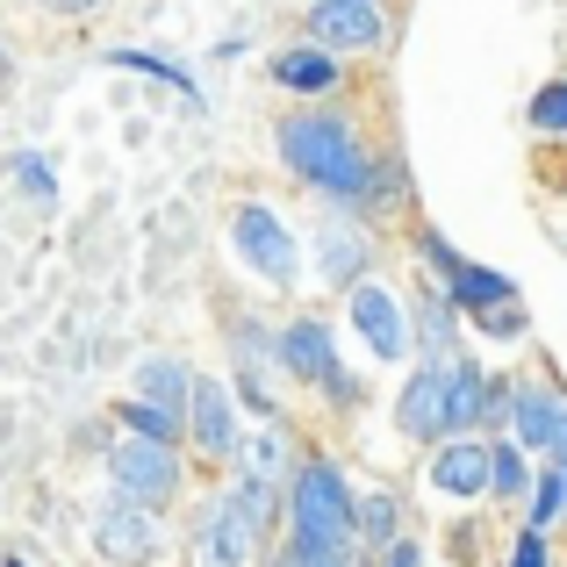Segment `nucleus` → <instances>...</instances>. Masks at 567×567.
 <instances>
[{
  "label": "nucleus",
  "instance_id": "nucleus-33",
  "mask_svg": "<svg viewBox=\"0 0 567 567\" xmlns=\"http://www.w3.org/2000/svg\"><path fill=\"white\" fill-rule=\"evenodd\" d=\"M8 567H29V560H8Z\"/></svg>",
  "mask_w": 567,
  "mask_h": 567
},
{
  "label": "nucleus",
  "instance_id": "nucleus-26",
  "mask_svg": "<svg viewBox=\"0 0 567 567\" xmlns=\"http://www.w3.org/2000/svg\"><path fill=\"white\" fill-rule=\"evenodd\" d=\"M474 323H482L488 338H525V309H517V302H503V309H482Z\"/></svg>",
  "mask_w": 567,
  "mask_h": 567
},
{
  "label": "nucleus",
  "instance_id": "nucleus-14",
  "mask_svg": "<svg viewBox=\"0 0 567 567\" xmlns=\"http://www.w3.org/2000/svg\"><path fill=\"white\" fill-rule=\"evenodd\" d=\"M560 388L554 381H511V424H517V439L532 445V453H546L554 445V431H560Z\"/></svg>",
  "mask_w": 567,
  "mask_h": 567
},
{
  "label": "nucleus",
  "instance_id": "nucleus-21",
  "mask_svg": "<svg viewBox=\"0 0 567 567\" xmlns=\"http://www.w3.org/2000/svg\"><path fill=\"white\" fill-rule=\"evenodd\" d=\"M395 532H402V503L388 496V488H381V496H352V546H360V539L388 546Z\"/></svg>",
  "mask_w": 567,
  "mask_h": 567
},
{
  "label": "nucleus",
  "instance_id": "nucleus-2",
  "mask_svg": "<svg viewBox=\"0 0 567 567\" xmlns=\"http://www.w3.org/2000/svg\"><path fill=\"white\" fill-rule=\"evenodd\" d=\"M266 525H274V496L251 482H230L194 525V567H251Z\"/></svg>",
  "mask_w": 567,
  "mask_h": 567
},
{
  "label": "nucleus",
  "instance_id": "nucleus-22",
  "mask_svg": "<svg viewBox=\"0 0 567 567\" xmlns=\"http://www.w3.org/2000/svg\"><path fill=\"white\" fill-rule=\"evenodd\" d=\"M525 488H532V474H525V445H517V439H496V445H488V496L517 503Z\"/></svg>",
  "mask_w": 567,
  "mask_h": 567
},
{
  "label": "nucleus",
  "instance_id": "nucleus-12",
  "mask_svg": "<svg viewBox=\"0 0 567 567\" xmlns=\"http://www.w3.org/2000/svg\"><path fill=\"white\" fill-rule=\"evenodd\" d=\"M445 367H453V360H445ZM445 367L424 360V367L410 374V388L395 395V424L410 431V439H424V445L445 439Z\"/></svg>",
  "mask_w": 567,
  "mask_h": 567
},
{
  "label": "nucleus",
  "instance_id": "nucleus-32",
  "mask_svg": "<svg viewBox=\"0 0 567 567\" xmlns=\"http://www.w3.org/2000/svg\"><path fill=\"white\" fill-rule=\"evenodd\" d=\"M0 72H8V51H0Z\"/></svg>",
  "mask_w": 567,
  "mask_h": 567
},
{
  "label": "nucleus",
  "instance_id": "nucleus-24",
  "mask_svg": "<svg viewBox=\"0 0 567 567\" xmlns=\"http://www.w3.org/2000/svg\"><path fill=\"white\" fill-rule=\"evenodd\" d=\"M123 72H152V80H166V86H181V94H194V72L187 65H173V58H152V51H109Z\"/></svg>",
  "mask_w": 567,
  "mask_h": 567
},
{
  "label": "nucleus",
  "instance_id": "nucleus-20",
  "mask_svg": "<svg viewBox=\"0 0 567 567\" xmlns=\"http://www.w3.org/2000/svg\"><path fill=\"white\" fill-rule=\"evenodd\" d=\"M187 388H194V374L181 360H152L144 367V381H137V402H152V410H166V416H181L187 424Z\"/></svg>",
  "mask_w": 567,
  "mask_h": 567
},
{
  "label": "nucleus",
  "instance_id": "nucleus-5",
  "mask_svg": "<svg viewBox=\"0 0 567 567\" xmlns=\"http://www.w3.org/2000/svg\"><path fill=\"white\" fill-rule=\"evenodd\" d=\"M181 445H144V439H115L109 453V482L123 503H137V511H166L173 496H181Z\"/></svg>",
  "mask_w": 567,
  "mask_h": 567
},
{
  "label": "nucleus",
  "instance_id": "nucleus-15",
  "mask_svg": "<svg viewBox=\"0 0 567 567\" xmlns=\"http://www.w3.org/2000/svg\"><path fill=\"white\" fill-rule=\"evenodd\" d=\"M439 280H445V302H453V309H474V317H482V309L517 302V280L496 274V266H474V259H453Z\"/></svg>",
  "mask_w": 567,
  "mask_h": 567
},
{
  "label": "nucleus",
  "instance_id": "nucleus-6",
  "mask_svg": "<svg viewBox=\"0 0 567 567\" xmlns=\"http://www.w3.org/2000/svg\"><path fill=\"white\" fill-rule=\"evenodd\" d=\"M274 360H280V374H295L309 388H331L338 402H352V374H346V360H338V338H331L323 317H295L288 331L274 338Z\"/></svg>",
  "mask_w": 567,
  "mask_h": 567
},
{
  "label": "nucleus",
  "instance_id": "nucleus-10",
  "mask_svg": "<svg viewBox=\"0 0 567 567\" xmlns=\"http://www.w3.org/2000/svg\"><path fill=\"white\" fill-rule=\"evenodd\" d=\"M309 43L331 58L346 51H381L388 43V22L381 8H346V0H309Z\"/></svg>",
  "mask_w": 567,
  "mask_h": 567
},
{
  "label": "nucleus",
  "instance_id": "nucleus-23",
  "mask_svg": "<svg viewBox=\"0 0 567 567\" xmlns=\"http://www.w3.org/2000/svg\"><path fill=\"white\" fill-rule=\"evenodd\" d=\"M274 567H360V546H331V539H288V554Z\"/></svg>",
  "mask_w": 567,
  "mask_h": 567
},
{
  "label": "nucleus",
  "instance_id": "nucleus-27",
  "mask_svg": "<svg viewBox=\"0 0 567 567\" xmlns=\"http://www.w3.org/2000/svg\"><path fill=\"white\" fill-rule=\"evenodd\" d=\"M14 166H22V187H29V194H43V202H51V187H58V181H51V158H43V152H22Z\"/></svg>",
  "mask_w": 567,
  "mask_h": 567
},
{
  "label": "nucleus",
  "instance_id": "nucleus-4",
  "mask_svg": "<svg viewBox=\"0 0 567 567\" xmlns=\"http://www.w3.org/2000/svg\"><path fill=\"white\" fill-rule=\"evenodd\" d=\"M230 251L266 280V288H295V280H302V245H295L288 216L266 208V202H245L230 216Z\"/></svg>",
  "mask_w": 567,
  "mask_h": 567
},
{
  "label": "nucleus",
  "instance_id": "nucleus-11",
  "mask_svg": "<svg viewBox=\"0 0 567 567\" xmlns=\"http://www.w3.org/2000/svg\"><path fill=\"white\" fill-rule=\"evenodd\" d=\"M431 488L453 496V503L488 496V439H439V453H431Z\"/></svg>",
  "mask_w": 567,
  "mask_h": 567
},
{
  "label": "nucleus",
  "instance_id": "nucleus-9",
  "mask_svg": "<svg viewBox=\"0 0 567 567\" xmlns=\"http://www.w3.org/2000/svg\"><path fill=\"white\" fill-rule=\"evenodd\" d=\"M94 546H101L109 567H144L158 554V517L137 511V503H123V496H109L94 511Z\"/></svg>",
  "mask_w": 567,
  "mask_h": 567
},
{
  "label": "nucleus",
  "instance_id": "nucleus-7",
  "mask_svg": "<svg viewBox=\"0 0 567 567\" xmlns=\"http://www.w3.org/2000/svg\"><path fill=\"white\" fill-rule=\"evenodd\" d=\"M346 317H352V331L367 338L374 360H410V302H402L388 280H360V288H346Z\"/></svg>",
  "mask_w": 567,
  "mask_h": 567
},
{
  "label": "nucleus",
  "instance_id": "nucleus-17",
  "mask_svg": "<svg viewBox=\"0 0 567 567\" xmlns=\"http://www.w3.org/2000/svg\"><path fill=\"white\" fill-rule=\"evenodd\" d=\"M482 395H488V374L467 360L445 367V439H474V424H482Z\"/></svg>",
  "mask_w": 567,
  "mask_h": 567
},
{
  "label": "nucleus",
  "instance_id": "nucleus-28",
  "mask_svg": "<svg viewBox=\"0 0 567 567\" xmlns=\"http://www.w3.org/2000/svg\"><path fill=\"white\" fill-rule=\"evenodd\" d=\"M511 567H546V532H517V554Z\"/></svg>",
  "mask_w": 567,
  "mask_h": 567
},
{
  "label": "nucleus",
  "instance_id": "nucleus-19",
  "mask_svg": "<svg viewBox=\"0 0 567 567\" xmlns=\"http://www.w3.org/2000/svg\"><path fill=\"white\" fill-rule=\"evenodd\" d=\"M280 474H288V439H280V424L259 431V439H237V482H251V488L274 496Z\"/></svg>",
  "mask_w": 567,
  "mask_h": 567
},
{
  "label": "nucleus",
  "instance_id": "nucleus-13",
  "mask_svg": "<svg viewBox=\"0 0 567 567\" xmlns=\"http://www.w3.org/2000/svg\"><path fill=\"white\" fill-rule=\"evenodd\" d=\"M367 259H374V245H367L360 223H317V266H323V288H360L367 280Z\"/></svg>",
  "mask_w": 567,
  "mask_h": 567
},
{
  "label": "nucleus",
  "instance_id": "nucleus-30",
  "mask_svg": "<svg viewBox=\"0 0 567 567\" xmlns=\"http://www.w3.org/2000/svg\"><path fill=\"white\" fill-rule=\"evenodd\" d=\"M388 567H416V546H410V539H395V546H388Z\"/></svg>",
  "mask_w": 567,
  "mask_h": 567
},
{
  "label": "nucleus",
  "instance_id": "nucleus-16",
  "mask_svg": "<svg viewBox=\"0 0 567 567\" xmlns=\"http://www.w3.org/2000/svg\"><path fill=\"white\" fill-rule=\"evenodd\" d=\"M274 80L288 86V94L317 101V94H338V80H346V58L317 51V43H295V51H280V58H274Z\"/></svg>",
  "mask_w": 567,
  "mask_h": 567
},
{
  "label": "nucleus",
  "instance_id": "nucleus-18",
  "mask_svg": "<svg viewBox=\"0 0 567 567\" xmlns=\"http://www.w3.org/2000/svg\"><path fill=\"white\" fill-rule=\"evenodd\" d=\"M453 338H460V323H453V302H445L439 288L431 295H416V309H410V352H424V360H453Z\"/></svg>",
  "mask_w": 567,
  "mask_h": 567
},
{
  "label": "nucleus",
  "instance_id": "nucleus-31",
  "mask_svg": "<svg viewBox=\"0 0 567 567\" xmlns=\"http://www.w3.org/2000/svg\"><path fill=\"white\" fill-rule=\"evenodd\" d=\"M346 8H381V0H346Z\"/></svg>",
  "mask_w": 567,
  "mask_h": 567
},
{
  "label": "nucleus",
  "instance_id": "nucleus-25",
  "mask_svg": "<svg viewBox=\"0 0 567 567\" xmlns=\"http://www.w3.org/2000/svg\"><path fill=\"white\" fill-rule=\"evenodd\" d=\"M532 130H539V137H567V80L532 94Z\"/></svg>",
  "mask_w": 567,
  "mask_h": 567
},
{
  "label": "nucleus",
  "instance_id": "nucleus-1",
  "mask_svg": "<svg viewBox=\"0 0 567 567\" xmlns=\"http://www.w3.org/2000/svg\"><path fill=\"white\" fill-rule=\"evenodd\" d=\"M280 158L295 181L331 194L338 208H381L402 194V158H374L352 130V115L338 109H295L280 115Z\"/></svg>",
  "mask_w": 567,
  "mask_h": 567
},
{
  "label": "nucleus",
  "instance_id": "nucleus-29",
  "mask_svg": "<svg viewBox=\"0 0 567 567\" xmlns=\"http://www.w3.org/2000/svg\"><path fill=\"white\" fill-rule=\"evenodd\" d=\"M37 8H43V14H58V22H86L101 0H37Z\"/></svg>",
  "mask_w": 567,
  "mask_h": 567
},
{
  "label": "nucleus",
  "instance_id": "nucleus-8",
  "mask_svg": "<svg viewBox=\"0 0 567 567\" xmlns=\"http://www.w3.org/2000/svg\"><path fill=\"white\" fill-rule=\"evenodd\" d=\"M187 439L208 467H230L237 460V388L216 374H194L187 388Z\"/></svg>",
  "mask_w": 567,
  "mask_h": 567
},
{
  "label": "nucleus",
  "instance_id": "nucleus-3",
  "mask_svg": "<svg viewBox=\"0 0 567 567\" xmlns=\"http://www.w3.org/2000/svg\"><path fill=\"white\" fill-rule=\"evenodd\" d=\"M288 539L352 546V488H346V467H338V460L309 453L302 467L288 474Z\"/></svg>",
  "mask_w": 567,
  "mask_h": 567
}]
</instances>
